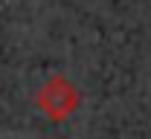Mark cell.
<instances>
[{
    "mask_svg": "<svg viewBox=\"0 0 151 139\" xmlns=\"http://www.w3.org/2000/svg\"><path fill=\"white\" fill-rule=\"evenodd\" d=\"M38 110L52 122H64L76 107H78V90L73 81H67L64 76H52L41 84V90L35 93Z\"/></svg>",
    "mask_w": 151,
    "mask_h": 139,
    "instance_id": "6da1fadb",
    "label": "cell"
}]
</instances>
